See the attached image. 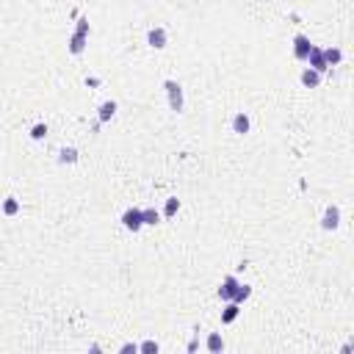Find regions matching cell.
I'll return each mask as SVG.
<instances>
[{
  "mask_svg": "<svg viewBox=\"0 0 354 354\" xmlns=\"http://www.w3.org/2000/svg\"><path fill=\"white\" fill-rule=\"evenodd\" d=\"M86 42H88L86 33H72V39H69V53H72V56H80V53L86 50Z\"/></svg>",
  "mask_w": 354,
  "mask_h": 354,
  "instance_id": "30bf717a",
  "label": "cell"
},
{
  "mask_svg": "<svg viewBox=\"0 0 354 354\" xmlns=\"http://www.w3.org/2000/svg\"><path fill=\"white\" fill-rule=\"evenodd\" d=\"M75 33H86V36H88V20H86V17H80V20H78V31H75Z\"/></svg>",
  "mask_w": 354,
  "mask_h": 354,
  "instance_id": "7402d4cb",
  "label": "cell"
},
{
  "mask_svg": "<svg viewBox=\"0 0 354 354\" xmlns=\"http://www.w3.org/2000/svg\"><path fill=\"white\" fill-rule=\"evenodd\" d=\"M114 114H116V103H114V100H105V103L100 105L97 122H100V125H105V122H111V119H114Z\"/></svg>",
  "mask_w": 354,
  "mask_h": 354,
  "instance_id": "9c48e42d",
  "label": "cell"
},
{
  "mask_svg": "<svg viewBox=\"0 0 354 354\" xmlns=\"http://www.w3.org/2000/svg\"><path fill=\"white\" fill-rule=\"evenodd\" d=\"M310 50H313L310 39L304 36V33H296V36H293V56H296V61H307Z\"/></svg>",
  "mask_w": 354,
  "mask_h": 354,
  "instance_id": "3957f363",
  "label": "cell"
},
{
  "mask_svg": "<svg viewBox=\"0 0 354 354\" xmlns=\"http://www.w3.org/2000/svg\"><path fill=\"white\" fill-rule=\"evenodd\" d=\"M75 161H78V150L75 147H64L58 152V163H75Z\"/></svg>",
  "mask_w": 354,
  "mask_h": 354,
  "instance_id": "9a60e30c",
  "label": "cell"
},
{
  "mask_svg": "<svg viewBox=\"0 0 354 354\" xmlns=\"http://www.w3.org/2000/svg\"><path fill=\"white\" fill-rule=\"evenodd\" d=\"M169 42V36H166V28H150V33H147V45L150 47H155V50H163Z\"/></svg>",
  "mask_w": 354,
  "mask_h": 354,
  "instance_id": "277c9868",
  "label": "cell"
},
{
  "mask_svg": "<svg viewBox=\"0 0 354 354\" xmlns=\"http://www.w3.org/2000/svg\"><path fill=\"white\" fill-rule=\"evenodd\" d=\"M324 61H327V67H338L343 61V50L340 47H327L324 50Z\"/></svg>",
  "mask_w": 354,
  "mask_h": 354,
  "instance_id": "8fae6325",
  "label": "cell"
},
{
  "mask_svg": "<svg viewBox=\"0 0 354 354\" xmlns=\"http://www.w3.org/2000/svg\"><path fill=\"white\" fill-rule=\"evenodd\" d=\"M45 136H47V125H45V122H39V125L31 127V139H33V141H42Z\"/></svg>",
  "mask_w": 354,
  "mask_h": 354,
  "instance_id": "ffe728a7",
  "label": "cell"
},
{
  "mask_svg": "<svg viewBox=\"0 0 354 354\" xmlns=\"http://www.w3.org/2000/svg\"><path fill=\"white\" fill-rule=\"evenodd\" d=\"M222 349H224V340H222V335H219V332H210V335H208V351L219 354Z\"/></svg>",
  "mask_w": 354,
  "mask_h": 354,
  "instance_id": "2e32d148",
  "label": "cell"
},
{
  "mask_svg": "<svg viewBox=\"0 0 354 354\" xmlns=\"http://www.w3.org/2000/svg\"><path fill=\"white\" fill-rule=\"evenodd\" d=\"M0 213H6V216H17V213H20V202H17L14 197L3 199V205H0Z\"/></svg>",
  "mask_w": 354,
  "mask_h": 354,
  "instance_id": "5bb4252c",
  "label": "cell"
},
{
  "mask_svg": "<svg viewBox=\"0 0 354 354\" xmlns=\"http://www.w3.org/2000/svg\"><path fill=\"white\" fill-rule=\"evenodd\" d=\"M307 64H310V69H316V72H327V61H324V50H321V47H313V50H310V56H307Z\"/></svg>",
  "mask_w": 354,
  "mask_h": 354,
  "instance_id": "8992f818",
  "label": "cell"
},
{
  "mask_svg": "<svg viewBox=\"0 0 354 354\" xmlns=\"http://www.w3.org/2000/svg\"><path fill=\"white\" fill-rule=\"evenodd\" d=\"M238 313H241V304L238 302H230L227 307H224V313H222V324H233L235 318H238Z\"/></svg>",
  "mask_w": 354,
  "mask_h": 354,
  "instance_id": "7c38bea8",
  "label": "cell"
},
{
  "mask_svg": "<svg viewBox=\"0 0 354 354\" xmlns=\"http://www.w3.org/2000/svg\"><path fill=\"white\" fill-rule=\"evenodd\" d=\"M122 351H125V354H127V351H139V346H133V343H125V346H122Z\"/></svg>",
  "mask_w": 354,
  "mask_h": 354,
  "instance_id": "603a6c76",
  "label": "cell"
},
{
  "mask_svg": "<svg viewBox=\"0 0 354 354\" xmlns=\"http://www.w3.org/2000/svg\"><path fill=\"white\" fill-rule=\"evenodd\" d=\"M163 88H166V94H169V108L174 111V114H180L183 111V86L177 83V80H163Z\"/></svg>",
  "mask_w": 354,
  "mask_h": 354,
  "instance_id": "6da1fadb",
  "label": "cell"
},
{
  "mask_svg": "<svg viewBox=\"0 0 354 354\" xmlns=\"http://www.w3.org/2000/svg\"><path fill=\"white\" fill-rule=\"evenodd\" d=\"M249 127H252V122H249V116H246L244 111L233 116V133H238V136H246V133H249Z\"/></svg>",
  "mask_w": 354,
  "mask_h": 354,
  "instance_id": "ba28073f",
  "label": "cell"
},
{
  "mask_svg": "<svg viewBox=\"0 0 354 354\" xmlns=\"http://www.w3.org/2000/svg\"><path fill=\"white\" fill-rule=\"evenodd\" d=\"M122 224H125V230H130V233H139V230L144 227V222H141V208H127L125 213H122Z\"/></svg>",
  "mask_w": 354,
  "mask_h": 354,
  "instance_id": "7a4b0ae2",
  "label": "cell"
},
{
  "mask_svg": "<svg viewBox=\"0 0 354 354\" xmlns=\"http://www.w3.org/2000/svg\"><path fill=\"white\" fill-rule=\"evenodd\" d=\"M141 222H144V224H150V227H152V224H158V222H161V213H158L155 208H144V210H141Z\"/></svg>",
  "mask_w": 354,
  "mask_h": 354,
  "instance_id": "e0dca14e",
  "label": "cell"
},
{
  "mask_svg": "<svg viewBox=\"0 0 354 354\" xmlns=\"http://www.w3.org/2000/svg\"><path fill=\"white\" fill-rule=\"evenodd\" d=\"M302 83L304 86H307V88H316L318 83H321V72H316V69H304V72H302Z\"/></svg>",
  "mask_w": 354,
  "mask_h": 354,
  "instance_id": "4fadbf2b",
  "label": "cell"
},
{
  "mask_svg": "<svg viewBox=\"0 0 354 354\" xmlns=\"http://www.w3.org/2000/svg\"><path fill=\"white\" fill-rule=\"evenodd\" d=\"M177 210H180V199H177V197H169L166 205H163V216H166V219H172Z\"/></svg>",
  "mask_w": 354,
  "mask_h": 354,
  "instance_id": "d6986e66",
  "label": "cell"
},
{
  "mask_svg": "<svg viewBox=\"0 0 354 354\" xmlns=\"http://www.w3.org/2000/svg\"><path fill=\"white\" fill-rule=\"evenodd\" d=\"M139 351H144V354H152V351H158V343H155V340H144V343L139 346Z\"/></svg>",
  "mask_w": 354,
  "mask_h": 354,
  "instance_id": "44dd1931",
  "label": "cell"
},
{
  "mask_svg": "<svg viewBox=\"0 0 354 354\" xmlns=\"http://www.w3.org/2000/svg\"><path fill=\"white\" fill-rule=\"evenodd\" d=\"M235 288H238V277H224V282H222V288H219V299H224V302H233V296H235Z\"/></svg>",
  "mask_w": 354,
  "mask_h": 354,
  "instance_id": "52a82bcc",
  "label": "cell"
},
{
  "mask_svg": "<svg viewBox=\"0 0 354 354\" xmlns=\"http://www.w3.org/2000/svg\"><path fill=\"white\" fill-rule=\"evenodd\" d=\"M338 224H340V208H338V205H329V208L324 210L321 227L324 230H338Z\"/></svg>",
  "mask_w": 354,
  "mask_h": 354,
  "instance_id": "5b68a950",
  "label": "cell"
},
{
  "mask_svg": "<svg viewBox=\"0 0 354 354\" xmlns=\"http://www.w3.org/2000/svg\"><path fill=\"white\" fill-rule=\"evenodd\" d=\"M252 296V288L249 285H244V282H238V288H235V296H233V302H246V299Z\"/></svg>",
  "mask_w": 354,
  "mask_h": 354,
  "instance_id": "ac0fdd59",
  "label": "cell"
},
{
  "mask_svg": "<svg viewBox=\"0 0 354 354\" xmlns=\"http://www.w3.org/2000/svg\"><path fill=\"white\" fill-rule=\"evenodd\" d=\"M0 205H3V199H0Z\"/></svg>",
  "mask_w": 354,
  "mask_h": 354,
  "instance_id": "cb8c5ba5",
  "label": "cell"
}]
</instances>
